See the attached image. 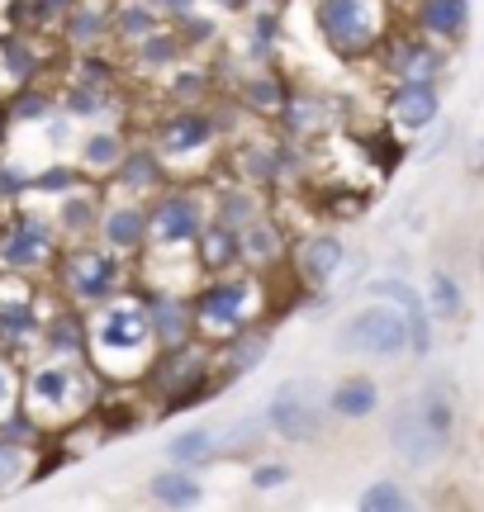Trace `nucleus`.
<instances>
[{
  "instance_id": "38",
  "label": "nucleus",
  "mask_w": 484,
  "mask_h": 512,
  "mask_svg": "<svg viewBox=\"0 0 484 512\" xmlns=\"http://www.w3.org/2000/svg\"><path fill=\"white\" fill-rule=\"evenodd\" d=\"M214 19H200V15H181L176 19V38H181V48H205V43H214Z\"/></svg>"
},
{
  "instance_id": "12",
  "label": "nucleus",
  "mask_w": 484,
  "mask_h": 512,
  "mask_svg": "<svg viewBox=\"0 0 484 512\" xmlns=\"http://www.w3.org/2000/svg\"><path fill=\"white\" fill-rule=\"evenodd\" d=\"M219 138V119L205 110H195V105H181V110L171 114L167 124L157 128V138H152V152L162 157V162H190V157H200L209 152Z\"/></svg>"
},
{
  "instance_id": "37",
  "label": "nucleus",
  "mask_w": 484,
  "mask_h": 512,
  "mask_svg": "<svg viewBox=\"0 0 484 512\" xmlns=\"http://www.w3.org/2000/svg\"><path fill=\"white\" fill-rule=\"evenodd\" d=\"M361 508L366 512H399V508H409V494H404L394 479H375L371 489L361 494Z\"/></svg>"
},
{
  "instance_id": "24",
  "label": "nucleus",
  "mask_w": 484,
  "mask_h": 512,
  "mask_svg": "<svg viewBox=\"0 0 484 512\" xmlns=\"http://www.w3.org/2000/svg\"><path fill=\"white\" fill-rule=\"evenodd\" d=\"M238 242H242V261H247V266H271V261L285 252V233H280L276 219H266V214H257L247 228H238Z\"/></svg>"
},
{
  "instance_id": "28",
  "label": "nucleus",
  "mask_w": 484,
  "mask_h": 512,
  "mask_svg": "<svg viewBox=\"0 0 484 512\" xmlns=\"http://www.w3.org/2000/svg\"><path fill=\"white\" fill-rule=\"evenodd\" d=\"M167 456H171V465L200 470V465H209V460L219 456V441H214L209 427H186V432H176V437L167 441Z\"/></svg>"
},
{
  "instance_id": "35",
  "label": "nucleus",
  "mask_w": 484,
  "mask_h": 512,
  "mask_svg": "<svg viewBox=\"0 0 484 512\" xmlns=\"http://www.w3.org/2000/svg\"><path fill=\"white\" fill-rule=\"evenodd\" d=\"M124 157V138L119 133H91L86 143H81V166L86 171H114Z\"/></svg>"
},
{
  "instance_id": "44",
  "label": "nucleus",
  "mask_w": 484,
  "mask_h": 512,
  "mask_svg": "<svg viewBox=\"0 0 484 512\" xmlns=\"http://www.w3.org/2000/svg\"><path fill=\"white\" fill-rule=\"evenodd\" d=\"M157 15H171V19H181V15H190L195 10V0H148Z\"/></svg>"
},
{
  "instance_id": "2",
  "label": "nucleus",
  "mask_w": 484,
  "mask_h": 512,
  "mask_svg": "<svg viewBox=\"0 0 484 512\" xmlns=\"http://www.w3.org/2000/svg\"><path fill=\"white\" fill-rule=\"evenodd\" d=\"M456 437V399H451L447 384H423L418 394L399 399V408L390 413V446L394 456L423 470L451 451Z\"/></svg>"
},
{
  "instance_id": "11",
  "label": "nucleus",
  "mask_w": 484,
  "mask_h": 512,
  "mask_svg": "<svg viewBox=\"0 0 484 512\" xmlns=\"http://www.w3.org/2000/svg\"><path fill=\"white\" fill-rule=\"evenodd\" d=\"M57 223L38 209H19L10 214L5 233H0V271H19V275H34L43 271L57 252Z\"/></svg>"
},
{
  "instance_id": "13",
  "label": "nucleus",
  "mask_w": 484,
  "mask_h": 512,
  "mask_svg": "<svg viewBox=\"0 0 484 512\" xmlns=\"http://www.w3.org/2000/svg\"><path fill=\"white\" fill-rule=\"evenodd\" d=\"M366 294L371 299H385V304H394V309L409 318V351L423 361L432 351V313H428V299L413 290L409 280H399V275H375L371 285H366Z\"/></svg>"
},
{
  "instance_id": "3",
  "label": "nucleus",
  "mask_w": 484,
  "mask_h": 512,
  "mask_svg": "<svg viewBox=\"0 0 484 512\" xmlns=\"http://www.w3.org/2000/svg\"><path fill=\"white\" fill-rule=\"evenodd\" d=\"M19 403L38 427H67L95 403V375L76 356H53L29 366L19 380Z\"/></svg>"
},
{
  "instance_id": "4",
  "label": "nucleus",
  "mask_w": 484,
  "mask_h": 512,
  "mask_svg": "<svg viewBox=\"0 0 484 512\" xmlns=\"http://www.w3.org/2000/svg\"><path fill=\"white\" fill-rule=\"evenodd\" d=\"M261 309V280L257 275H238V271H214L190 294V323L200 337L209 342H224L233 332L252 328V318Z\"/></svg>"
},
{
  "instance_id": "5",
  "label": "nucleus",
  "mask_w": 484,
  "mask_h": 512,
  "mask_svg": "<svg viewBox=\"0 0 484 512\" xmlns=\"http://www.w3.org/2000/svg\"><path fill=\"white\" fill-rule=\"evenodd\" d=\"M333 351L361 356V361H394L409 351V318L385 299H366L361 309H352L337 323Z\"/></svg>"
},
{
  "instance_id": "43",
  "label": "nucleus",
  "mask_w": 484,
  "mask_h": 512,
  "mask_svg": "<svg viewBox=\"0 0 484 512\" xmlns=\"http://www.w3.org/2000/svg\"><path fill=\"white\" fill-rule=\"evenodd\" d=\"M34 185L38 190H67V185H76V171H43Z\"/></svg>"
},
{
  "instance_id": "20",
  "label": "nucleus",
  "mask_w": 484,
  "mask_h": 512,
  "mask_svg": "<svg viewBox=\"0 0 484 512\" xmlns=\"http://www.w3.org/2000/svg\"><path fill=\"white\" fill-rule=\"evenodd\" d=\"M167 181V162L152 152V147H124V157L114 166V185L124 195H148V190H162Z\"/></svg>"
},
{
  "instance_id": "21",
  "label": "nucleus",
  "mask_w": 484,
  "mask_h": 512,
  "mask_svg": "<svg viewBox=\"0 0 484 512\" xmlns=\"http://www.w3.org/2000/svg\"><path fill=\"white\" fill-rule=\"evenodd\" d=\"M380 408V384L371 375H347L328 389V413L342 422H366Z\"/></svg>"
},
{
  "instance_id": "41",
  "label": "nucleus",
  "mask_w": 484,
  "mask_h": 512,
  "mask_svg": "<svg viewBox=\"0 0 484 512\" xmlns=\"http://www.w3.org/2000/svg\"><path fill=\"white\" fill-rule=\"evenodd\" d=\"M290 479H295V470L280 465V460H261V465H252V489H285Z\"/></svg>"
},
{
  "instance_id": "6",
  "label": "nucleus",
  "mask_w": 484,
  "mask_h": 512,
  "mask_svg": "<svg viewBox=\"0 0 484 512\" xmlns=\"http://www.w3.org/2000/svg\"><path fill=\"white\" fill-rule=\"evenodd\" d=\"M314 29L342 62H356L380 48L385 15L380 0H314Z\"/></svg>"
},
{
  "instance_id": "1",
  "label": "nucleus",
  "mask_w": 484,
  "mask_h": 512,
  "mask_svg": "<svg viewBox=\"0 0 484 512\" xmlns=\"http://www.w3.org/2000/svg\"><path fill=\"white\" fill-rule=\"evenodd\" d=\"M86 351H91V366L100 380H110V384L143 380L152 356H157L148 309L133 304V299L95 304V318L86 323Z\"/></svg>"
},
{
  "instance_id": "34",
  "label": "nucleus",
  "mask_w": 484,
  "mask_h": 512,
  "mask_svg": "<svg viewBox=\"0 0 484 512\" xmlns=\"http://www.w3.org/2000/svg\"><path fill=\"white\" fill-rule=\"evenodd\" d=\"M285 86H280L271 72H257V76H247L242 81V91H238V100L247 105L252 114H280V105H285Z\"/></svg>"
},
{
  "instance_id": "10",
  "label": "nucleus",
  "mask_w": 484,
  "mask_h": 512,
  "mask_svg": "<svg viewBox=\"0 0 484 512\" xmlns=\"http://www.w3.org/2000/svg\"><path fill=\"white\" fill-rule=\"evenodd\" d=\"M209 219V204L195 185H176V190H162L157 200L148 204V247L152 252H181V247H195L200 228Z\"/></svg>"
},
{
  "instance_id": "14",
  "label": "nucleus",
  "mask_w": 484,
  "mask_h": 512,
  "mask_svg": "<svg viewBox=\"0 0 484 512\" xmlns=\"http://www.w3.org/2000/svg\"><path fill=\"white\" fill-rule=\"evenodd\" d=\"M447 67V48L428 34H399L385 48V72L394 81H437Z\"/></svg>"
},
{
  "instance_id": "7",
  "label": "nucleus",
  "mask_w": 484,
  "mask_h": 512,
  "mask_svg": "<svg viewBox=\"0 0 484 512\" xmlns=\"http://www.w3.org/2000/svg\"><path fill=\"white\" fill-rule=\"evenodd\" d=\"M266 418V432H276L280 441L290 446H314L323 432H328V394L318 389L314 380H285L276 384V394L261 408Z\"/></svg>"
},
{
  "instance_id": "9",
  "label": "nucleus",
  "mask_w": 484,
  "mask_h": 512,
  "mask_svg": "<svg viewBox=\"0 0 484 512\" xmlns=\"http://www.w3.org/2000/svg\"><path fill=\"white\" fill-rule=\"evenodd\" d=\"M57 275H62V290L72 294L76 304H110L124 294V256L110 252V247H91V242H76L72 252L57 261Z\"/></svg>"
},
{
  "instance_id": "30",
  "label": "nucleus",
  "mask_w": 484,
  "mask_h": 512,
  "mask_svg": "<svg viewBox=\"0 0 484 512\" xmlns=\"http://www.w3.org/2000/svg\"><path fill=\"white\" fill-rule=\"evenodd\" d=\"M428 313L432 318H442V323H456L461 313H466V290H461V280L451 271H432V280H428Z\"/></svg>"
},
{
  "instance_id": "8",
  "label": "nucleus",
  "mask_w": 484,
  "mask_h": 512,
  "mask_svg": "<svg viewBox=\"0 0 484 512\" xmlns=\"http://www.w3.org/2000/svg\"><path fill=\"white\" fill-rule=\"evenodd\" d=\"M209 370H214V356L195 342H176V347H157L148 366V384L162 394V413H176L186 403H200L209 389Z\"/></svg>"
},
{
  "instance_id": "36",
  "label": "nucleus",
  "mask_w": 484,
  "mask_h": 512,
  "mask_svg": "<svg viewBox=\"0 0 484 512\" xmlns=\"http://www.w3.org/2000/svg\"><path fill=\"white\" fill-rule=\"evenodd\" d=\"M261 432H266V418H261V413H252V418H238V422H228L224 432H214V441H219V451L238 456V451L261 446Z\"/></svg>"
},
{
  "instance_id": "47",
  "label": "nucleus",
  "mask_w": 484,
  "mask_h": 512,
  "mask_svg": "<svg viewBox=\"0 0 484 512\" xmlns=\"http://www.w3.org/2000/svg\"><path fill=\"white\" fill-rule=\"evenodd\" d=\"M214 5H242V0H214Z\"/></svg>"
},
{
  "instance_id": "15",
  "label": "nucleus",
  "mask_w": 484,
  "mask_h": 512,
  "mask_svg": "<svg viewBox=\"0 0 484 512\" xmlns=\"http://www.w3.org/2000/svg\"><path fill=\"white\" fill-rule=\"evenodd\" d=\"M342 261H347V247H342L337 233H309V238L295 242V256H290L295 280L309 285V290H328L337 271H342Z\"/></svg>"
},
{
  "instance_id": "42",
  "label": "nucleus",
  "mask_w": 484,
  "mask_h": 512,
  "mask_svg": "<svg viewBox=\"0 0 484 512\" xmlns=\"http://www.w3.org/2000/svg\"><path fill=\"white\" fill-rule=\"evenodd\" d=\"M271 43H276V19H257V24H252V48H257V53H271Z\"/></svg>"
},
{
  "instance_id": "22",
  "label": "nucleus",
  "mask_w": 484,
  "mask_h": 512,
  "mask_svg": "<svg viewBox=\"0 0 484 512\" xmlns=\"http://www.w3.org/2000/svg\"><path fill=\"white\" fill-rule=\"evenodd\" d=\"M418 29L437 43H461L470 29V0H418Z\"/></svg>"
},
{
  "instance_id": "32",
  "label": "nucleus",
  "mask_w": 484,
  "mask_h": 512,
  "mask_svg": "<svg viewBox=\"0 0 484 512\" xmlns=\"http://www.w3.org/2000/svg\"><path fill=\"white\" fill-rule=\"evenodd\" d=\"M95 223H100V204L91 195H67L62 209H57V233L72 242H86L95 233Z\"/></svg>"
},
{
  "instance_id": "29",
  "label": "nucleus",
  "mask_w": 484,
  "mask_h": 512,
  "mask_svg": "<svg viewBox=\"0 0 484 512\" xmlns=\"http://www.w3.org/2000/svg\"><path fill=\"white\" fill-rule=\"evenodd\" d=\"M67 38H72L76 48H100L105 38H110V10H100V5H76L67 10Z\"/></svg>"
},
{
  "instance_id": "46",
  "label": "nucleus",
  "mask_w": 484,
  "mask_h": 512,
  "mask_svg": "<svg viewBox=\"0 0 484 512\" xmlns=\"http://www.w3.org/2000/svg\"><path fill=\"white\" fill-rule=\"evenodd\" d=\"M470 176H484V138H480V147H475V157H470Z\"/></svg>"
},
{
  "instance_id": "16",
  "label": "nucleus",
  "mask_w": 484,
  "mask_h": 512,
  "mask_svg": "<svg viewBox=\"0 0 484 512\" xmlns=\"http://www.w3.org/2000/svg\"><path fill=\"white\" fill-rule=\"evenodd\" d=\"M95 238L105 242L110 252H143L148 247V209L129 200H114L100 209V223H95Z\"/></svg>"
},
{
  "instance_id": "19",
  "label": "nucleus",
  "mask_w": 484,
  "mask_h": 512,
  "mask_svg": "<svg viewBox=\"0 0 484 512\" xmlns=\"http://www.w3.org/2000/svg\"><path fill=\"white\" fill-rule=\"evenodd\" d=\"M266 356H271V332L266 328H242V332H233V337L219 342V351H214V370H224V380H238V375H247V370H257Z\"/></svg>"
},
{
  "instance_id": "18",
  "label": "nucleus",
  "mask_w": 484,
  "mask_h": 512,
  "mask_svg": "<svg viewBox=\"0 0 484 512\" xmlns=\"http://www.w3.org/2000/svg\"><path fill=\"white\" fill-rule=\"evenodd\" d=\"M143 309H148V323H152L157 347H176V342H190V337H195V323H190V299L181 290H148L143 294Z\"/></svg>"
},
{
  "instance_id": "33",
  "label": "nucleus",
  "mask_w": 484,
  "mask_h": 512,
  "mask_svg": "<svg viewBox=\"0 0 484 512\" xmlns=\"http://www.w3.org/2000/svg\"><path fill=\"white\" fill-rule=\"evenodd\" d=\"M181 38H176V29H157V34H148L143 43H138V67H148V72H171L176 62H181Z\"/></svg>"
},
{
  "instance_id": "25",
  "label": "nucleus",
  "mask_w": 484,
  "mask_h": 512,
  "mask_svg": "<svg viewBox=\"0 0 484 512\" xmlns=\"http://www.w3.org/2000/svg\"><path fill=\"white\" fill-rule=\"evenodd\" d=\"M157 29H162V15L152 10L148 0H119L110 10V34L124 38V43H143Z\"/></svg>"
},
{
  "instance_id": "17",
  "label": "nucleus",
  "mask_w": 484,
  "mask_h": 512,
  "mask_svg": "<svg viewBox=\"0 0 484 512\" xmlns=\"http://www.w3.org/2000/svg\"><path fill=\"white\" fill-rule=\"evenodd\" d=\"M385 110H390V124L418 133L442 119V91H437V81H394Z\"/></svg>"
},
{
  "instance_id": "23",
  "label": "nucleus",
  "mask_w": 484,
  "mask_h": 512,
  "mask_svg": "<svg viewBox=\"0 0 484 512\" xmlns=\"http://www.w3.org/2000/svg\"><path fill=\"white\" fill-rule=\"evenodd\" d=\"M195 256H200V266L209 275L214 271H233L242 261V242H238V228H228L219 219H205L200 228V238H195Z\"/></svg>"
},
{
  "instance_id": "45",
  "label": "nucleus",
  "mask_w": 484,
  "mask_h": 512,
  "mask_svg": "<svg viewBox=\"0 0 484 512\" xmlns=\"http://www.w3.org/2000/svg\"><path fill=\"white\" fill-rule=\"evenodd\" d=\"M15 114H19V119H29V114H34V119H43V114H48V100H43V95H24Z\"/></svg>"
},
{
  "instance_id": "31",
  "label": "nucleus",
  "mask_w": 484,
  "mask_h": 512,
  "mask_svg": "<svg viewBox=\"0 0 484 512\" xmlns=\"http://www.w3.org/2000/svg\"><path fill=\"white\" fill-rule=\"evenodd\" d=\"M38 342L53 351V356H81L86 351V323L76 313H57L53 323L38 328Z\"/></svg>"
},
{
  "instance_id": "40",
  "label": "nucleus",
  "mask_w": 484,
  "mask_h": 512,
  "mask_svg": "<svg viewBox=\"0 0 484 512\" xmlns=\"http://www.w3.org/2000/svg\"><path fill=\"white\" fill-rule=\"evenodd\" d=\"M24 465H29V456H24V446H15V441L0 437V489H10V484H19V475H24Z\"/></svg>"
},
{
  "instance_id": "27",
  "label": "nucleus",
  "mask_w": 484,
  "mask_h": 512,
  "mask_svg": "<svg viewBox=\"0 0 484 512\" xmlns=\"http://www.w3.org/2000/svg\"><path fill=\"white\" fill-rule=\"evenodd\" d=\"M148 494L157 498L162 508H195V503H205V489H200L195 470H186V465H176V470H167V475H157L148 484Z\"/></svg>"
},
{
  "instance_id": "26",
  "label": "nucleus",
  "mask_w": 484,
  "mask_h": 512,
  "mask_svg": "<svg viewBox=\"0 0 484 512\" xmlns=\"http://www.w3.org/2000/svg\"><path fill=\"white\" fill-rule=\"evenodd\" d=\"M257 214H266V204H261L257 185H224V195L214 200V209H209V219L228 223V228H247V223L257 219Z\"/></svg>"
},
{
  "instance_id": "39",
  "label": "nucleus",
  "mask_w": 484,
  "mask_h": 512,
  "mask_svg": "<svg viewBox=\"0 0 484 512\" xmlns=\"http://www.w3.org/2000/svg\"><path fill=\"white\" fill-rule=\"evenodd\" d=\"M19 380H24V375L15 370V361H10V356H0V422L19 408Z\"/></svg>"
}]
</instances>
